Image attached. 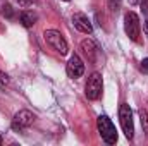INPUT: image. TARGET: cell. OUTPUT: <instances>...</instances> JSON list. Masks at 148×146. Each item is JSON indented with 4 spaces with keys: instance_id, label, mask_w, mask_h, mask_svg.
<instances>
[{
    "instance_id": "cell-17",
    "label": "cell",
    "mask_w": 148,
    "mask_h": 146,
    "mask_svg": "<svg viewBox=\"0 0 148 146\" xmlns=\"http://www.w3.org/2000/svg\"><path fill=\"white\" fill-rule=\"evenodd\" d=\"M141 7H143V12H145V16L148 17V0H143V2H141Z\"/></svg>"
},
{
    "instance_id": "cell-11",
    "label": "cell",
    "mask_w": 148,
    "mask_h": 146,
    "mask_svg": "<svg viewBox=\"0 0 148 146\" xmlns=\"http://www.w3.org/2000/svg\"><path fill=\"white\" fill-rule=\"evenodd\" d=\"M0 12H2V16L7 17V19H12V17H14V9H12L10 3H0Z\"/></svg>"
},
{
    "instance_id": "cell-12",
    "label": "cell",
    "mask_w": 148,
    "mask_h": 146,
    "mask_svg": "<svg viewBox=\"0 0 148 146\" xmlns=\"http://www.w3.org/2000/svg\"><path fill=\"white\" fill-rule=\"evenodd\" d=\"M140 119H141V127H143V132H145V136L148 138V112L141 110V112H140Z\"/></svg>"
},
{
    "instance_id": "cell-14",
    "label": "cell",
    "mask_w": 148,
    "mask_h": 146,
    "mask_svg": "<svg viewBox=\"0 0 148 146\" xmlns=\"http://www.w3.org/2000/svg\"><path fill=\"white\" fill-rule=\"evenodd\" d=\"M5 84H9V76H7L5 72H2V71H0V86L3 88Z\"/></svg>"
},
{
    "instance_id": "cell-21",
    "label": "cell",
    "mask_w": 148,
    "mask_h": 146,
    "mask_svg": "<svg viewBox=\"0 0 148 146\" xmlns=\"http://www.w3.org/2000/svg\"><path fill=\"white\" fill-rule=\"evenodd\" d=\"M64 2H69V0H64Z\"/></svg>"
},
{
    "instance_id": "cell-15",
    "label": "cell",
    "mask_w": 148,
    "mask_h": 146,
    "mask_svg": "<svg viewBox=\"0 0 148 146\" xmlns=\"http://www.w3.org/2000/svg\"><path fill=\"white\" fill-rule=\"evenodd\" d=\"M35 0H16V3H19L21 7H29Z\"/></svg>"
},
{
    "instance_id": "cell-1",
    "label": "cell",
    "mask_w": 148,
    "mask_h": 146,
    "mask_svg": "<svg viewBox=\"0 0 148 146\" xmlns=\"http://www.w3.org/2000/svg\"><path fill=\"white\" fill-rule=\"evenodd\" d=\"M97 126H98V132H100L102 139L107 145H115L117 143V131H115L112 120L107 115H100L98 120H97Z\"/></svg>"
},
{
    "instance_id": "cell-5",
    "label": "cell",
    "mask_w": 148,
    "mask_h": 146,
    "mask_svg": "<svg viewBox=\"0 0 148 146\" xmlns=\"http://www.w3.org/2000/svg\"><path fill=\"white\" fill-rule=\"evenodd\" d=\"M124 31L133 41H138L140 36V17L136 12H126L124 16Z\"/></svg>"
},
{
    "instance_id": "cell-16",
    "label": "cell",
    "mask_w": 148,
    "mask_h": 146,
    "mask_svg": "<svg viewBox=\"0 0 148 146\" xmlns=\"http://www.w3.org/2000/svg\"><path fill=\"white\" fill-rule=\"evenodd\" d=\"M141 71L145 74H148V59H143L141 60Z\"/></svg>"
},
{
    "instance_id": "cell-18",
    "label": "cell",
    "mask_w": 148,
    "mask_h": 146,
    "mask_svg": "<svg viewBox=\"0 0 148 146\" xmlns=\"http://www.w3.org/2000/svg\"><path fill=\"white\" fill-rule=\"evenodd\" d=\"M143 31H145V35L148 36V17L145 19V23H143Z\"/></svg>"
},
{
    "instance_id": "cell-2",
    "label": "cell",
    "mask_w": 148,
    "mask_h": 146,
    "mask_svg": "<svg viewBox=\"0 0 148 146\" xmlns=\"http://www.w3.org/2000/svg\"><path fill=\"white\" fill-rule=\"evenodd\" d=\"M43 36H45V41H47V43H48L57 53H60V55H67L69 46H67L66 38L60 35V31H57V29H47V31L43 33Z\"/></svg>"
},
{
    "instance_id": "cell-10",
    "label": "cell",
    "mask_w": 148,
    "mask_h": 146,
    "mask_svg": "<svg viewBox=\"0 0 148 146\" xmlns=\"http://www.w3.org/2000/svg\"><path fill=\"white\" fill-rule=\"evenodd\" d=\"M19 21H21V24L24 28H31V26L36 24L38 16H36V12H33V10H23L19 14Z\"/></svg>"
},
{
    "instance_id": "cell-8",
    "label": "cell",
    "mask_w": 148,
    "mask_h": 146,
    "mask_svg": "<svg viewBox=\"0 0 148 146\" xmlns=\"http://www.w3.org/2000/svg\"><path fill=\"white\" fill-rule=\"evenodd\" d=\"M73 24H74V28L77 31H81V33H86V35H91L93 33V26H91L90 19L83 12H76L73 16Z\"/></svg>"
},
{
    "instance_id": "cell-4",
    "label": "cell",
    "mask_w": 148,
    "mask_h": 146,
    "mask_svg": "<svg viewBox=\"0 0 148 146\" xmlns=\"http://www.w3.org/2000/svg\"><path fill=\"white\" fill-rule=\"evenodd\" d=\"M102 91H103V81H102V76L98 72H93L88 77V83H86V98L88 100H98L102 96Z\"/></svg>"
},
{
    "instance_id": "cell-13",
    "label": "cell",
    "mask_w": 148,
    "mask_h": 146,
    "mask_svg": "<svg viewBox=\"0 0 148 146\" xmlns=\"http://www.w3.org/2000/svg\"><path fill=\"white\" fill-rule=\"evenodd\" d=\"M121 3H122V0H107V5L112 12H117L121 9Z\"/></svg>"
},
{
    "instance_id": "cell-3",
    "label": "cell",
    "mask_w": 148,
    "mask_h": 146,
    "mask_svg": "<svg viewBox=\"0 0 148 146\" xmlns=\"http://www.w3.org/2000/svg\"><path fill=\"white\" fill-rule=\"evenodd\" d=\"M119 120H121V126H122V131L126 134L127 139H133L134 138V126H133V112L131 107L127 103H122L119 107Z\"/></svg>"
},
{
    "instance_id": "cell-19",
    "label": "cell",
    "mask_w": 148,
    "mask_h": 146,
    "mask_svg": "<svg viewBox=\"0 0 148 146\" xmlns=\"http://www.w3.org/2000/svg\"><path fill=\"white\" fill-rule=\"evenodd\" d=\"M131 3H136V0H131Z\"/></svg>"
},
{
    "instance_id": "cell-9",
    "label": "cell",
    "mask_w": 148,
    "mask_h": 146,
    "mask_svg": "<svg viewBox=\"0 0 148 146\" xmlns=\"http://www.w3.org/2000/svg\"><path fill=\"white\" fill-rule=\"evenodd\" d=\"M81 50H83V53L86 55V59L93 64V62H97V57H98V46H97V43L93 41V40H83L81 41Z\"/></svg>"
},
{
    "instance_id": "cell-6",
    "label": "cell",
    "mask_w": 148,
    "mask_h": 146,
    "mask_svg": "<svg viewBox=\"0 0 148 146\" xmlns=\"http://www.w3.org/2000/svg\"><path fill=\"white\" fill-rule=\"evenodd\" d=\"M35 122V113L29 112V110H19L14 119H12V127L16 131H23L26 127H29L31 124Z\"/></svg>"
},
{
    "instance_id": "cell-7",
    "label": "cell",
    "mask_w": 148,
    "mask_h": 146,
    "mask_svg": "<svg viewBox=\"0 0 148 146\" xmlns=\"http://www.w3.org/2000/svg\"><path fill=\"white\" fill-rule=\"evenodd\" d=\"M66 69H67V76H69V77H73V79L81 77V76L84 74V64H83L81 57H79V55H73V57L69 59Z\"/></svg>"
},
{
    "instance_id": "cell-20",
    "label": "cell",
    "mask_w": 148,
    "mask_h": 146,
    "mask_svg": "<svg viewBox=\"0 0 148 146\" xmlns=\"http://www.w3.org/2000/svg\"><path fill=\"white\" fill-rule=\"evenodd\" d=\"M0 145H2V136H0Z\"/></svg>"
}]
</instances>
